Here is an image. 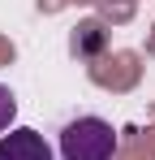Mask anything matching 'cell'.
Listing matches in <instances>:
<instances>
[{"label": "cell", "mask_w": 155, "mask_h": 160, "mask_svg": "<svg viewBox=\"0 0 155 160\" xmlns=\"http://www.w3.org/2000/svg\"><path fill=\"white\" fill-rule=\"evenodd\" d=\"M60 160H112L116 156V130L103 117H73L60 130Z\"/></svg>", "instance_id": "1"}, {"label": "cell", "mask_w": 155, "mask_h": 160, "mask_svg": "<svg viewBox=\"0 0 155 160\" xmlns=\"http://www.w3.org/2000/svg\"><path fill=\"white\" fill-rule=\"evenodd\" d=\"M0 160H56V152L39 130L17 126V130L0 134Z\"/></svg>", "instance_id": "2"}, {"label": "cell", "mask_w": 155, "mask_h": 160, "mask_svg": "<svg viewBox=\"0 0 155 160\" xmlns=\"http://www.w3.org/2000/svg\"><path fill=\"white\" fill-rule=\"evenodd\" d=\"M103 48H108V30H103V22L86 18V22L73 30V52L78 56H99Z\"/></svg>", "instance_id": "3"}, {"label": "cell", "mask_w": 155, "mask_h": 160, "mask_svg": "<svg viewBox=\"0 0 155 160\" xmlns=\"http://www.w3.org/2000/svg\"><path fill=\"white\" fill-rule=\"evenodd\" d=\"M13 121H17V95L9 87H0V134L13 130Z\"/></svg>", "instance_id": "4"}]
</instances>
